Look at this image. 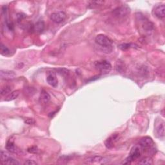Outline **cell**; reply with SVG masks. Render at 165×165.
Returning a JSON list of instances; mask_svg holds the SVG:
<instances>
[{
  "label": "cell",
  "mask_w": 165,
  "mask_h": 165,
  "mask_svg": "<svg viewBox=\"0 0 165 165\" xmlns=\"http://www.w3.org/2000/svg\"><path fill=\"white\" fill-rule=\"evenodd\" d=\"M66 18V14L63 11H58L52 13L50 15V20L55 23H61L63 22Z\"/></svg>",
  "instance_id": "6"
},
{
  "label": "cell",
  "mask_w": 165,
  "mask_h": 165,
  "mask_svg": "<svg viewBox=\"0 0 165 165\" xmlns=\"http://www.w3.org/2000/svg\"><path fill=\"white\" fill-rule=\"evenodd\" d=\"M45 29V23L42 20H39L33 26V30L37 33H41Z\"/></svg>",
  "instance_id": "13"
},
{
  "label": "cell",
  "mask_w": 165,
  "mask_h": 165,
  "mask_svg": "<svg viewBox=\"0 0 165 165\" xmlns=\"http://www.w3.org/2000/svg\"><path fill=\"white\" fill-rule=\"evenodd\" d=\"M153 145H154V143H153L152 139L150 137H148V136L141 138L139 143V146L143 150L151 149H152Z\"/></svg>",
  "instance_id": "8"
},
{
  "label": "cell",
  "mask_w": 165,
  "mask_h": 165,
  "mask_svg": "<svg viewBox=\"0 0 165 165\" xmlns=\"http://www.w3.org/2000/svg\"><path fill=\"white\" fill-rule=\"evenodd\" d=\"M94 65L97 69L103 73H109L112 69L111 64L107 61H96Z\"/></svg>",
  "instance_id": "4"
},
{
  "label": "cell",
  "mask_w": 165,
  "mask_h": 165,
  "mask_svg": "<svg viewBox=\"0 0 165 165\" xmlns=\"http://www.w3.org/2000/svg\"><path fill=\"white\" fill-rule=\"evenodd\" d=\"M142 149L139 146H135L133 147L130 151L129 156L123 161V164H130L135 159H138L141 155Z\"/></svg>",
  "instance_id": "2"
},
{
  "label": "cell",
  "mask_w": 165,
  "mask_h": 165,
  "mask_svg": "<svg viewBox=\"0 0 165 165\" xmlns=\"http://www.w3.org/2000/svg\"><path fill=\"white\" fill-rule=\"evenodd\" d=\"M129 13L130 9L127 6H126V5H123V6L117 7L113 11V16L117 18H124V17L127 16Z\"/></svg>",
  "instance_id": "5"
},
{
  "label": "cell",
  "mask_w": 165,
  "mask_h": 165,
  "mask_svg": "<svg viewBox=\"0 0 165 165\" xmlns=\"http://www.w3.org/2000/svg\"><path fill=\"white\" fill-rule=\"evenodd\" d=\"M118 137H119L118 134H113L110 138H109L105 141V145L107 149H111V148L113 146V145H114L115 143L118 139Z\"/></svg>",
  "instance_id": "11"
},
{
  "label": "cell",
  "mask_w": 165,
  "mask_h": 165,
  "mask_svg": "<svg viewBox=\"0 0 165 165\" xmlns=\"http://www.w3.org/2000/svg\"><path fill=\"white\" fill-rule=\"evenodd\" d=\"M131 47H132V45L131 43H123V44H121L119 46V48L122 50H127L130 48Z\"/></svg>",
  "instance_id": "20"
},
{
  "label": "cell",
  "mask_w": 165,
  "mask_h": 165,
  "mask_svg": "<svg viewBox=\"0 0 165 165\" xmlns=\"http://www.w3.org/2000/svg\"><path fill=\"white\" fill-rule=\"evenodd\" d=\"M10 91H11V88L10 87L6 86V87H2L1 88V94L2 95H7V94H8L10 92Z\"/></svg>",
  "instance_id": "21"
},
{
  "label": "cell",
  "mask_w": 165,
  "mask_h": 165,
  "mask_svg": "<svg viewBox=\"0 0 165 165\" xmlns=\"http://www.w3.org/2000/svg\"><path fill=\"white\" fill-rule=\"evenodd\" d=\"M156 133L159 138H164V123L162 121L158 124L156 128Z\"/></svg>",
  "instance_id": "14"
},
{
  "label": "cell",
  "mask_w": 165,
  "mask_h": 165,
  "mask_svg": "<svg viewBox=\"0 0 165 165\" xmlns=\"http://www.w3.org/2000/svg\"><path fill=\"white\" fill-rule=\"evenodd\" d=\"M25 123L28 124H32L35 123V121L33 119H30V118H27L25 120Z\"/></svg>",
  "instance_id": "25"
},
{
  "label": "cell",
  "mask_w": 165,
  "mask_h": 165,
  "mask_svg": "<svg viewBox=\"0 0 165 165\" xmlns=\"http://www.w3.org/2000/svg\"><path fill=\"white\" fill-rule=\"evenodd\" d=\"M1 161L3 164L8 165H18L20 164V163L16 159L11 157L7 152L5 151H1Z\"/></svg>",
  "instance_id": "3"
},
{
  "label": "cell",
  "mask_w": 165,
  "mask_h": 165,
  "mask_svg": "<svg viewBox=\"0 0 165 165\" xmlns=\"http://www.w3.org/2000/svg\"><path fill=\"white\" fill-rule=\"evenodd\" d=\"M6 149L8 150V151L12 152V153H17L18 152V149L16 147L14 142L11 140H9L6 145Z\"/></svg>",
  "instance_id": "16"
},
{
  "label": "cell",
  "mask_w": 165,
  "mask_h": 165,
  "mask_svg": "<svg viewBox=\"0 0 165 165\" xmlns=\"http://www.w3.org/2000/svg\"><path fill=\"white\" fill-rule=\"evenodd\" d=\"M153 14L159 19H164L165 16V6L164 5H159L153 9Z\"/></svg>",
  "instance_id": "9"
},
{
  "label": "cell",
  "mask_w": 165,
  "mask_h": 165,
  "mask_svg": "<svg viewBox=\"0 0 165 165\" xmlns=\"http://www.w3.org/2000/svg\"><path fill=\"white\" fill-rule=\"evenodd\" d=\"M138 164L143 165H151L153 164V161L150 157H145L141 159L139 161Z\"/></svg>",
  "instance_id": "17"
},
{
  "label": "cell",
  "mask_w": 165,
  "mask_h": 165,
  "mask_svg": "<svg viewBox=\"0 0 165 165\" xmlns=\"http://www.w3.org/2000/svg\"><path fill=\"white\" fill-rule=\"evenodd\" d=\"M41 98L45 103H48V102L50 100V96L46 91L43 90L41 94Z\"/></svg>",
  "instance_id": "18"
},
{
  "label": "cell",
  "mask_w": 165,
  "mask_h": 165,
  "mask_svg": "<svg viewBox=\"0 0 165 165\" xmlns=\"http://www.w3.org/2000/svg\"><path fill=\"white\" fill-rule=\"evenodd\" d=\"M0 76L3 79H13L16 76V74L12 70H2L0 71Z\"/></svg>",
  "instance_id": "10"
},
{
  "label": "cell",
  "mask_w": 165,
  "mask_h": 165,
  "mask_svg": "<svg viewBox=\"0 0 165 165\" xmlns=\"http://www.w3.org/2000/svg\"><path fill=\"white\" fill-rule=\"evenodd\" d=\"M19 94H20V90L13 91V92H10L6 97V98H5V99H4V101H10L14 100V99H16L19 96Z\"/></svg>",
  "instance_id": "15"
},
{
  "label": "cell",
  "mask_w": 165,
  "mask_h": 165,
  "mask_svg": "<svg viewBox=\"0 0 165 165\" xmlns=\"http://www.w3.org/2000/svg\"><path fill=\"white\" fill-rule=\"evenodd\" d=\"M86 163L89 164H105L109 163V160L102 156H95L88 157L86 160Z\"/></svg>",
  "instance_id": "7"
},
{
  "label": "cell",
  "mask_w": 165,
  "mask_h": 165,
  "mask_svg": "<svg viewBox=\"0 0 165 165\" xmlns=\"http://www.w3.org/2000/svg\"><path fill=\"white\" fill-rule=\"evenodd\" d=\"M24 164L27 165H36L38 163H36V161L32 160V159H28V160L25 162Z\"/></svg>",
  "instance_id": "23"
},
{
  "label": "cell",
  "mask_w": 165,
  "mask_h": 165,
  "mask_svg": "<svg viewBox=\"0 0 165 165\" xmlns=\"http://www.w3.org/2000/svg\"><path fill=\"white\" fill-rule=\"evenodd\" d=\"M95 41L99 46L106 48H110L113 43L110 38L103 34H99L95 38Z\"/></svg>",
  "instance_id": "1"
},
{
  "label": "cell",
  "mask_w": 165,
  "mask_h": 165,
  "mask_svg": "<svg viewBox=\"0 0 165 165\" xmlns=\"http://www.w3.org/2000/svg\"><path fill=\"white\" fill-rule=\"evenodd\" d=\"M17 17H18V20H21L25 18L26 15L23 13H18V14H17Z\"/></svg>",
  "instance_id": "24"
},
{
  "label": "cell",
  "mask_w": 165,
  "mask_h": 165,
  "mask_svg": "<svg viewBox=\"0 0 165 165\" xmlns=\"http://www.w3.org/2000/svg\"><path fill=\"white\" fill-rule=\"evenodd\" d=\"M47 81L48 84L53 87H57L58 85V80L53 74H50L47 77Z\"/></svg>",
  "instance_id": "12"
},
{
  "label": "cell",
  "mask_w": 165,
  "mask_h": 165,
  "mask_svg": "<svg viewBox=\"0 0 165 165\" xmlns=\"http://www.w3.org/2000/svg\"><path fill=\"white\" fill-rule=\"evenodd\" d=\"M10 54V50L3 45L2 43L1 44V54L3 56H7Z\"/></svg>",
  "instance_id": "19"
},
{
  "label": "cell",
  "mask_w": 165,
  "mask_h": 165,
  "mask_svg": "<svg viewBox=\"0 0 165 165\" xmlns=\"http://www.w3.org/2000/svg\"><path fill=\"white\" fill-rule=\"evenodd\" d=\"M27 151L30 153H38L39 150L38 149L37 146H31L28 148Z\"/></svg>",
  "instance_id": "22"
}]
</instances>
